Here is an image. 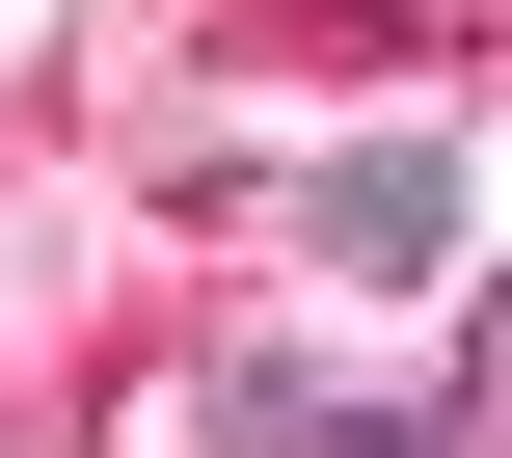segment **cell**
I'll return each instance as SVG.
<instances>
[{
    "mask_svg": "<svg viewBox=\"0 0 512 458\" xmlns=\"http://www.w3.org/2000/svg\"><path fill=\"white\" fill-rule=\"evenodd\" d=\"M324 270H459V162H432V135L324 162Z\"/></svg>",
    "mask_w": 512,
    "mask_h": 458,
    "instance_id": "6da1fadb",
    "label": "cell"
}]
</instances>
